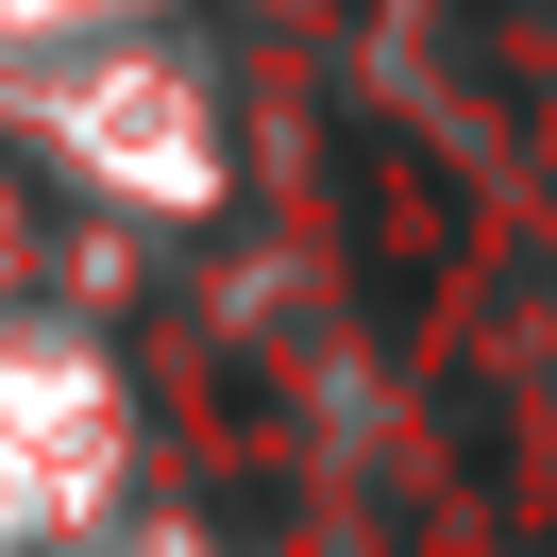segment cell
Instances as JSON below:
<instances>
[{
  "label": "cell",
  "instance_id": "1",
  "mask_svg": "<svg viewBox=\"0 0 557 557\" xmlns=\"http://www.w3.org/2000/svg\"><path fill=\"white\" fill-rule=\"evenodd\" d=\"M338 253H355V305L388 321V338H422V321L456 305V271H473V186L440 170L422 136H388V119H338Z\"/></svg>",
  "mask_w": 557,
  "mask_h": 557
}]
</instances>
